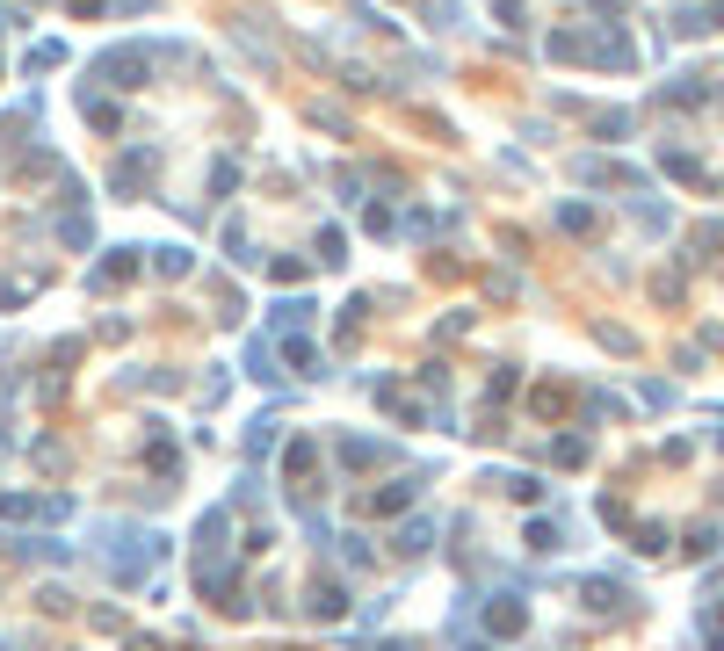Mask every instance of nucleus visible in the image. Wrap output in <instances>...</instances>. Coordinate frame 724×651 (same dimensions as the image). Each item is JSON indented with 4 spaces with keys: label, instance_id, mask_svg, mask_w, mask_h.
Returning a JSON list of instances; mask_svg holds the SVG:
<instances>
[{
    "label": "nucleus",
    "instance_id": "obj_4",
    "mask_svg": "<svg viewBox=\"0 0 724 651\" xmlns=\"http://www.w3.org/2000/svg\"><path fill=\"white\" fill-rule=\"evenodd\" d=\"M558 225H565V232H594V210H587V203H565Z\"/></svg>",
    "mask_w": 724,
    "mask_h": 651
},
{
    "label": "nucleus",
    "instance_id": "obj_5",
    "mask_svg": "<svg viewBox=\"0 0 724 651\" xmlns=\"http://www.w3.org/2000/svg\"><path fill=\"white\" fill-rule=\"evenodd\" d=\"M305 319H312V304H305V297H290V304H276V326H283V333H290V326H305Z\"/></svg>",
    "mask_w": 724,
    "mask_h": 651
},
{
    "label": "nucleus",
    "instance_id": "obj_3",
    "mask_svg": "<svg viewBox=\"0 0 724 651\" xmlns=\"http://www.w3.org/2000/svg\"><path fill=\"white\" fill-rule=\"evenodd\" d=\"M145 167H153V152H131V160L116 167V189H138V181H145Z\"/></svg>",
    "mask_w": 724,
    "mask_h": 651
},
{
    "label": "nucleus",
    "instance_id": "obj_2",
    "mask_svg": "<svg viewBox=\"0 0 724 651\" xmlns=\"http://www.w3.org/2000/svg\"><path fill=\"white\" fill-rule=\"evenodd\" d=\"M131 275H138V261H131V254H116V261H102V268H95V290H124Z\"/></svg>",
    "mask_w": 724,
    "mask_h": 651
},
{
    "label": "nucleus",
    "instance_id": "obj_6",
    "mask_svg": "<svg viewBox=\"0 0 724 651\" xmlns=\"http://www.w3.org/2000/svg\"><path fill=\"white\" fill-rule=\"evenodd\" d=\"M283 355H290V362H297V369H305V377H319V355H312V348H305V340H290V348H283Z\"/></svg>",
    "mask_w": 724,
    "mask_h": 651
},
{
    "label": "nucleus",
    "instance_id": "obj_1",
    "mask_svg": "<svg viewBox=\"0 0 724 651\" xmlns=\"http://www.w3.org/2000/svg\"><path fill=\"white\" fill-rule=\"evenodd\" d=\"M145 66H153V58H145L138 44H124V51H109V58H102V73H109L116 87H145Z\"/></svg>",
    "mask_w": 724,
    "mask_h": 651
}]
</instances>
